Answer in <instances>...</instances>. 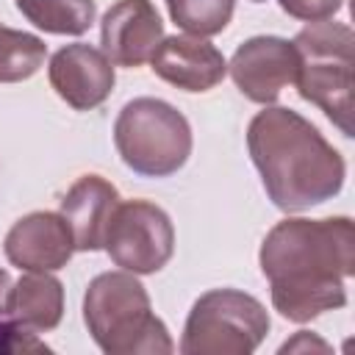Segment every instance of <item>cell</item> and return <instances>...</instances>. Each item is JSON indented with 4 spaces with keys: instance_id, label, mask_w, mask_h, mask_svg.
<instances>
[{
    "instance_id": "16",
    "label": "cell",
    "mask_w": 355,
    "mask_h": 355,
    "mask_svg": "<svg viewBox=\"0 0 355 355\" xmlns=\"http://www.w3.org/2000/svg\"><path fill=\"white\" fill-rule=\"evenodd\" d=\"M47 47L39 36L0 25V83L31 78L44 64Z\"/></svg>"
},
{
    "instance_id": "11",
    "label": "cell",
    "mask_w": 355,
    "mask_h": 355,
    "mask_svg": "<svg viewBox=\"0 0 355 355\" xmlns=\"http://www.w3.org/2000/svg\"><path fill=\"white\" fill-rule=\"evenodd\" d=\"M72 233L61 214L36 211L14 222L6 236V258L28 272L61 269L72 255Z\"/></svg>"
},
{
    "instance_id": "2",
    "label": "cell",
    "mask_w": 355,
    "mask_h": 355,
    "mask_svg": "<svg viewBox=\"0 0 355 355\" xmlns=\"http://www.w3.org/2000/svg\"><path fill=\"white\" fill-rule=\"evenodd\" d=\"M247 147L269 200L283 211L319 205L344 183V158L297 111H258L247 128Z\"/></svg>"
},
{
    "instance_id": "14",
    "label": "cell",
    "mask_w": 355,
    "mask_h": 355,
    "mask_svg": "<svg viewBox=\"0 0 355 355\" xmlns=\"http://www.w3.org/2000/svg\"><path fill=\"white\" fill-rule=\"evenodd\" d=\"M64 313V288L47 272H33L17 280L6 294V316L39 333L53 330Z\"/></svg>"
},
{
    "instance_id": "9",
    "label": "cell",
    "mask_w": 355,
    "mask_h": 355,
    "mask_svg": "<svg viewBox=\"0 0 355 355\" xmlns=\"http://www.w3.org/2000/svg\"><path fill=\"white\" fill-rule=\"evenodd\" d=\"M100 39L111 64L139 67L158 50L164 22L150 0H116L103 17Z\"/></svg>"
},
{
    "instance_id": "18",
    "label": "cell",
    "mask_w": 355,
    "mask_h": 355,
    "mask_svg": "<svg viewBox=\"0 0 355 355\" xmlns=\"http://www.w3.org/2000/svg\"><path fill=\"white\" fill-rule=\"evenodd\" d=\"M341 3L344 0H280V8L297 19L319 22V19L333 17L341 8Z\"/></svg>"
},
{
    "instance_id": "6",
    "label": "cell",
    "mask_w": 355,
    "mask_h": 355,
    "mask_svg": "<svg viewBox=\"0 0 355 355\" xmlns=\"http://www.w3.org/2000/svg\"><path fill=\"white\" fill-rule=\"evenodd\" d=\"M269 333L263 305L236 288H214L202 294L183 330V355H247Z\"/></svg>"
},
{
    "instance_id": "1",
    "label": "cell",
    "mask_w": 355,
    "mask_h": 355,
    "mask_svg": "<svg viewBox=\"0 0 355 355\" xmlns=\"http://www.w3.org/2000/svg\"><path fill=\"white\" fill-rule=\"evenodd\" d=\"M261 269L272 286V305L291 322H311L347 302L355 227L347 216L277 222L261 244Z\"/></svg>"
},
{
    "instance_id": "4",
    "label": "cell",
    "mask_w": 355,
    "mask_h": 355,
    "mask_svg": "<svg viewBox=\"0 0 355 355\" xmlns=\"http://www.w3.org/2000/svg\"><path fill=\"white\" fill-rule=\"evenodd\" d=\"M352 31L327 19L311 22L294 39L300 53L294 83L302 100L316 103L344 136H352Z\"/></svg>"
},
{
    "instance_id": "3",
    "label": "cell",
    "mask_w": 355,
    "mask_h": 355,
    "mask_svg": "<svg viewBox=\"0 0 355 355\" xmlns=\"http://www.w3.org/2000/svg\"><path fill=\"white\" fill-rule=\"evenodd\" d=\"M83 319L97 347L108 355L172 352L164 322L153 313L144 286L130 272L97 275L83 297Z\"/></svg>"
},
{
    "instance_id": "20",
    "label": "cell",
    "mask_w": 355,
    "mask_h": 355,
    "mask_svg": "<svg viewBox=\"0 0 355 355\" xmlns=\"http://www.w3.org/2000/svg\"><path fill=\"white\" fill-rule=\"evenodd\" d=\"M252 3H263V0H252Z\"/></svg>"
},
{
    "instance_id": "13",
    "label": "cell",
    "mask_w": 355,
    "mask_h": 355,
    "mask_svg": "<svg viewBox=\"0 0 355 355\" xmlns=\"http://www.w3.org/2000/svg\"><path fill=\"white\" fill-rule=\"evenodd\" d=\"M119 205L116 189L100 175H83L61 200V216L72 233L75 250H100L114 208Z\"/></svg>"
},
{
    "instance_id": "5",
    "label": "cell",
    "mask_w": 355,
    "mask_h": 355,
    "mask_svg": "<svg viewBox=\"0 0 355 355\" xmlns=\"http://www.w3.org/2000/svg\"><path fill=\"white\" fill-rule=\"evenodd\" d=\"M114 144L136 175L166 178L186 164L191 153V128L175 105L155 97H139L119 111Z\"/></svg>"
},
{
    "instance_id": "19",
    "label": "cell",
    "mask_w": 355,
    "mask_h": 355,
    "mask_svg": "<svg viewBox=\"0 0 355 355\" xmlns=\"http://www.w3.org/2000/svg\"><path fill=\"white\" fill-rule=\"evenodd\" d=\"M6 294H8V272L0 269V316H6Z\"/></svg>"
},
{
    "instance_id": "17",
    "label": "cell",
    "mask_w": 355,
    "mask_h": 355,
    "mask_svg": "<svg viewBox=\"0 0 355 355\" xmlns=\"http://www.w3.org/2000/svg\"><path fill=\"white\" fill-rule=\"evenodd\" d=\"M169 17L191 36H214L233 17V0H166Z\"/></svg>"
},
{
    "instance_id": "8",
    "label": "cell",
    "mask_w": 355,
    "mask_h": 355,
    "mask_svg": "<svg viewBox=\"0 0 355 355\" xmlns=\"http://www.w3.org/2000/svg\"><path fill=\"white\" fill-rule=\"evenodd\" d=\"M300 69V53L294 42L277 36H255L247 39L230 58V78L239 92L261 105H269L280 97V92L294 83Z\"/></svg>"
},
{
    "instance_id": "10",
    "label": "cell",
    "mask_w": 355,
    "mask_h": 355,
    "mask_svg": "<svg viewBox=\"0 0 355 355\" xmlns=\"http://www.w3.org/2000/svg\"><path fill=\"white\" fill-rule=\"evenodd\" d=\"M47 75L55 94L78 111L97 108L114 89L111 58L103 50L89 47L83 42L61 47L50 58Z\"/></svg>"
},
{
    "instance_id": "12",
    "label": "cell",
    "mask_w": 355,
    "mask_h": 355,
    "mask_svg": "<svg viewBox=\"0 0 355 355\" xmlns=\"http://www.w3.org/2000/svg\"><path fill=\"white\" fill-rule=\"evenodd\" d=\"M150 64L158 78H164L166 83L186 89V92H208L227 72L225 55L202 36L161 39Z\"/></svg>"
},
{
    "instance_id": "15",
    "label": "cell",
    "mask_w": 355,
    "mask_h": 355,
    "mask_svg": "<svg viewBox=\"0 0 355 355\" xmlns=\"http://www.w3.org/2000/svg\"><path fill=\"white\" fill-rule=\"evenodd\" d=\"M17 8L47 33L80 36L94 22V0H17Z\"/></svg>"
},
{
    "instance_id": "7",
    "label": "cell",
    "mask_w": 355,
    "mask_h": 355,
    "mask_svg": "<svg viewBox=\"0 0 355 355\" xmlns=\"http://www.w3.org/2000/svg\"><path fill=\"white\" fill-rule=\"evenodd\" d=\"M103 247L125 272L153 275L172 258L175 230L158 205L147 200H128L114 208Z\"/></svg>"
}]
</instances>
